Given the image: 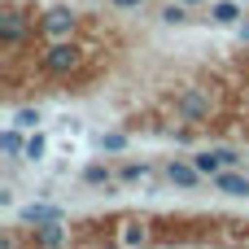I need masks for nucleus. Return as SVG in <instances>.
<instances>
[{"mask_svg":"<svg viewBox=\"0 0 249 249\" xmlns=\"http://www.w3.org/2000/svg\"><path fill=\"white\" fill-rule=\"evenodd\" d=\"M175 114H179V123H210V114H214V101H210V92L206 88H184L179 96H175Z\"/></svg>","mask_w":249,"mask_h":249,"instance_id":"f257e3e1","label":"nucleus"},{"mask_svg":"<svg viewBox=\"0 0 249 249\" xmlns=\"http://www.w3.org/2000/svg\"><path fill=\"white\" fill-rule=\"evenodd\" d=\"M79 61H83V48H79L74 39H53V48L39 57V66H44L48 74H70Z\"/></svg>","mask_w":249,"mask_h":249,"instance_id":"f03ea898","label":"nucleus"},{"mask_svg":"<svg viewBox=\"0 0 249 249\" xmlns=\"http://www.w3.org/2000/svg\"><path fill=\"white\" fill-rule=\"evenodd\" d=\"M193 162L201 166V175H206V179H214L219 171L241 166V153H236V149H228V144H210V149H197V153H193Z\"/></svg>","mask_w":249,"mask_h":249,"instance_id":"7ed1b4c3","label":"nucleus"},{"mask_svg":"<svg viewBox=\"0 0 249 249\" xmlns=\"http://www.w3.org/2000/svg\"><path fill=\"white\" fill-rule=\"evenodd\" d=\"M162 171H166V179H171L179 193H193V188H201V184H206V175H201V166H197L193 158H171Z\"/></svg>","mask_w":249,"mask_h":249,"instance_id":"20e7f679","label":"nucleus"},{"mask_svg":"<svg viewBox=\"0 0 249 249\" xmlns=\"http://www.w3.org/2000/svg\"><path fill=\"white\" fill-rule=\"evenodd\" d=\"M39 31H44L48 39H70V35H74V13H70L66 4H53V9L39 18Z\"/></svg>","mask_w":249,"mask_h":249,"instance_id":"39448f33","label":"nucleus"},{"mask_svg":"<svg viewBox=\"0 0 249 249\" xmlns=\"http://www.w3.org/2000/svg\"><path fill=\"white\" fill-rule=\"evenodd\" d=\"M214 193H223V197H249V175L241 166H228V171H219L214 179Z\"/></svg>","mask_w":249,"mask_h":249,"instance_id":"423d86ee","label":"nucleus"},{"mask_svg":"<svg viewBox=\"0 0 249 249\" xmlns=\"http://www.w3.org/2000/svg\"><path fill=\"white\" fill-rule=\"evenodd\" d=\"M22 35H26L22 13H18V9H4V13H0V44L13 48V44H22Z\"/></svg>","mask_w":249,"mask_h":249,"instance_id":"0eeeda50","label":"nucleus"},{"mask_svg":"<svg viewBox=\"0 0 249 249\" xmlns=\"http://www.w3.org/2000/svg\"><path fill=\"white\" fill-rule=\"evenodd\" d=\"M245 18V4L241 0H210V22L214 26H236Z\"/></svg>","mask_w":249,"mask_h":249,"instance_id":"6e6552de","label":"nucleus"},{"mask_svg":"<svg viewBox=\"0 0 249 249\" xmlns=\"http://www.w3.org/2000/svg\"><path fill=\"white\" fill-rule=\"evenodd\" d=\"M79 179H83L88 188H114V184H118V175L109 171V162H88Z\"/></svg>","mask_w":249,"mask_h":249,"instance_id":"1a4fd4ad","label":"nucleus"},{"mask_svg":"<svg viewBox=\"0 0 249 249\" xmlns=\"http://www.w3.org/2000/svg\"><path fill=\"white\" fill-rule=\"evenodd\" d=\"M53 219H61V210H57V206H44V201H31V206H22V223H31V228H39V223H53Z\"/></svg>","mask_w":249,"mask_h":249,"instance_id":"9d476101","label":"nucleus"},{"mask_svg":"<svg viewBox=\"0 0 249 249\" xmlns=\"http://www.w3.org/2000/svg\"><path fill=\"white\" fill-rule=\"evenodd\" d=\"M0 149H4V158H22V153H26V136H22V127H18V123H13V127H4Z\"/></svg>","mask_w":249,"mask_h":249,"instance_id":"9b49d317","label":"nucleus"},{"mask_svg":"<svg viewBox=\"0 0 249 249\" xmlns=\"http://www.w3.org/2000/svg\"><path fill=\"white\" fill-rule=\"evenodd\" d=\"M35 241H39V245H48V249L66 245V232H61V219H53V223H39V228H35Z\"/></svg>","mask_w":249,"mask_h":249,"instance_id":"f8f14e48","label":"nucleus"},{"mask_svg":"<svg viewBox=\"0 0 249 249\" xmlns=\"http://www.w3.org/2000/svg\"><path fill=\"white\" fill-rule=\"evenodd\" d=\"M149 162H123V171H118V184H140V179H149Z\"/></svg>","mask_w":249,"mask_h":249,"instance_id":"ddd939ff","label":"nucleus"},{"mask_svg":"<svg viewBox=\"0 0 249 249\" xmlns=\"http://www.w3.org/2000/svg\"><path fill=\"white\" fill-rule=\"evenodd\" d=\"M44 153H48V140H44L39 131H31V136H26V153H22V158H26V162H44Z\"/></svg>","mask_w":249,"mask_h":249,"instance_id":"4468645a","label":"nucleus"},{"mask_svg":"<svg viewBox=\"0 0 249 249\" xmlns=\"http://www.w3.org/2000/svg\"><path fill=\"white\" fill-rule=\"evenodd\" d=\"M118 241H123V245H144V241H149V228H144V223H123Z\"/></svg>","mask_w":249,"mask_h":249,"instance_id":"2eb2a0df","label":"nucleus"},{"mask_svg":"<svg viewBox=\"0 0 249 249\" xmlns=\"http://www.w3.org/2000/svg\"><path fill=\"white\" fill-rule=\"evenodd\" d=\"M162 22H166V26H184V22H188V4H184V0L166 4V9H162Z\"/></svg>","mask_w":249,"mask_h":249,"instance_id":"dca6fc26","label":"nucleus"},{"mask_svg":"<svg viewBox=\"0 0 249 249\" xmlns=\"http://www.w3.org/2000/svg\"><path fill=\"white\" fill-rule=\"evenodd\" d=\"M96 144H101V153H123L127 149V131H105Z\"/></svg>","mask_w":249,"mask_h":249,"instance_id":"f3484780","label":"nucleus"},{"mask_svg":"<svg viewBox=\"0 0 249 249\" xmlns=\"http://www.w3.org/2000/svg\"><path fill=\"white\" fill-rule=\"evenodd\" d=\"M13 123H18L22 131H35V127H39V109H35V105H22V109L13 114Z\"/></svg>","mask_w":249,"mask_h":249,"instance_id":"a211bd4d","label":"nucleus"},{"mask_svg":"<svg viewBox=\"0 0 249 249\" xmlns=\"http://www.w3.org/2000/svg\"><path fill=\"white\" fill-rule=\"evenodd\" d=\"M109 4H114V9H123V13H131V9H140L144 0H109Z\"/></svg>","mask_w":249,"mask_h":249,"instance_id":"6ab92c4d","label":"nucleus"},{"mask_svg":"<svg viewBox=\"0 0 249 249\" xmlns=\"http://www.w3.org/2000/svg\"><path fill=\"white\" fill-rule=\"evenodd\" d=\"M236 35H241V39L249 44V18H241V22H236Z\"/></svg>","mask_w":249,"mask_h":249,"instance_id":"aec40b11","label":"nucleus"},{"mask_svg":"<svg viewBox=\"0 0 249 249\" xmlns=\"http://www.w3.org/2000/svg\"><path fill=\"white\" fill-rule=\"evenodd\" d=\"M184 4H188V9H197V4H210V0H184Z\"/></svg>","mask_w":249,"mask_h":249,"instance_id":"412c9836","label":"nucleus"},{"mask_svg":"<svg viewBox=\"0 0 249 249\" xmlns=\"http://www.w3.org/2000/svg\"><path fill=\"white\" fill-rule=\"evenodd\" d=\"M241 4H249V0H241Z\"/></svg>","mask_w":249,"mask_h":249,"instance_id":"4be33fe9","label":"nucleus"}]
</instances>
